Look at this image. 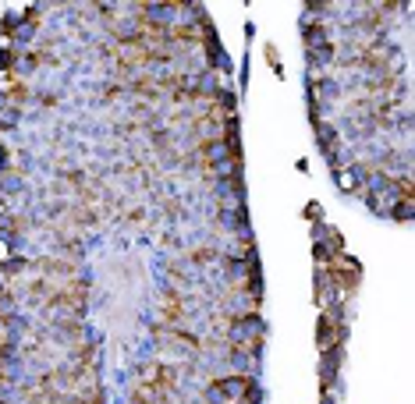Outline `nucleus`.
Returning a JSON list of instances; mask_svg holds the SVG:
<instances>
[{"label":"nucleus","instance_id":"39448f33","mask_svg":"<svg viewBox=\"0 0 415 404\" xmlns=\"http://www.w3.org/2000/svg\"><path fill=\"white\" fill-rule=\"evenodd\" d=\"M11 64H14L11 47H0V75H4V71H11Z\"/></svg>","mask_w":415,"mask_h":404},{"label":"nucleus","instance_id":"20e7f679","mask_svg":"<svg viewBox=\"0 0 415 404\" xmlns=\"http://www.w3.org/2000/svg\"><path fill=\"white\" fill-rule=\"evenodd\" d=\"M412 209H415V206H412V199H401L398 206L390 209V217H387V220H398V224H408V220H412Z\"/></svg>","mask_w":415,"mask_h":404},{"label":"nucleus","instance_id":"f03ea898","mask_svg":"<svg viewBox=\"0 0 415 404\" xmlns=\"http://www.w3.org/2000/svg\"><path fill=\"white\" fill-rule=\"evenodd\" d=\"M313 241H316V245H323V248H330L334 255H341V252H344V238H341V230H337L334 224H327V220L313 224Z\"/></svg>","mask_w":415,"mask_h":404},{"label":"nucleus","instance_id":"0eeeda50","mask_svg":"<svg viewBox=\"0 0 415 404\" xmlns=\"http://www.w3.org/2000/svg\"><path fill=\"white\" fill-rule=\"evenodd\" d=\"M8 263H11V245L0 241V266H8Z\"/></svg>","mask_w":415,"mask_h":404},{"label":"nucleus","instance_id":"f257e3e1","mask_svg":"<svg viewBox=\"0 0 415 404\" xmlns=\"http://www.w3.org/2000/svg\"><path fill=\"white\" fill-rule=\"evenodd\" d=\"M224 340L231 348H248V344H266V319L259 316H241V319H224Z\"/></svg>","mask_w":415,"mask_h":404},{"label":"nucleus","instance_id":"7ed1b4c3","mask_svg":"<svg viewBox=\"0 0 415 404\" xmlns=\"http://www.w3.org/2000/svg\"><path fill=\"white\" fill-rule=\"evenodd\" d=\"M334 181H337V188L344 191V195H355V188H359V174H355L351 167L337 170V174H334Z\"/></svg>","mask_w":415,"mask_h":404},{"label":"nucleus","instance_id":"423d86ee","mask_svg":"<svg viewBox=\"0 0 415 404\" xmlns=\"http://www.w3.org/2000/svg\"><path fill=\"white\" fill-rule=\"evenodd\" d=\"M305 217H309V220H313V224H320V220H327V217H323V206H320V202H309V206H305Z\"/></svg>","mask_w":415,"mask_h":404}]
</instances>
